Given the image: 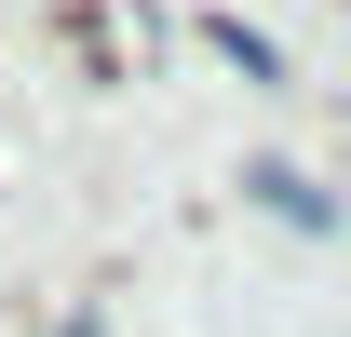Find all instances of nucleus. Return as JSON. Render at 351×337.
<instances>
[]
</instances>
